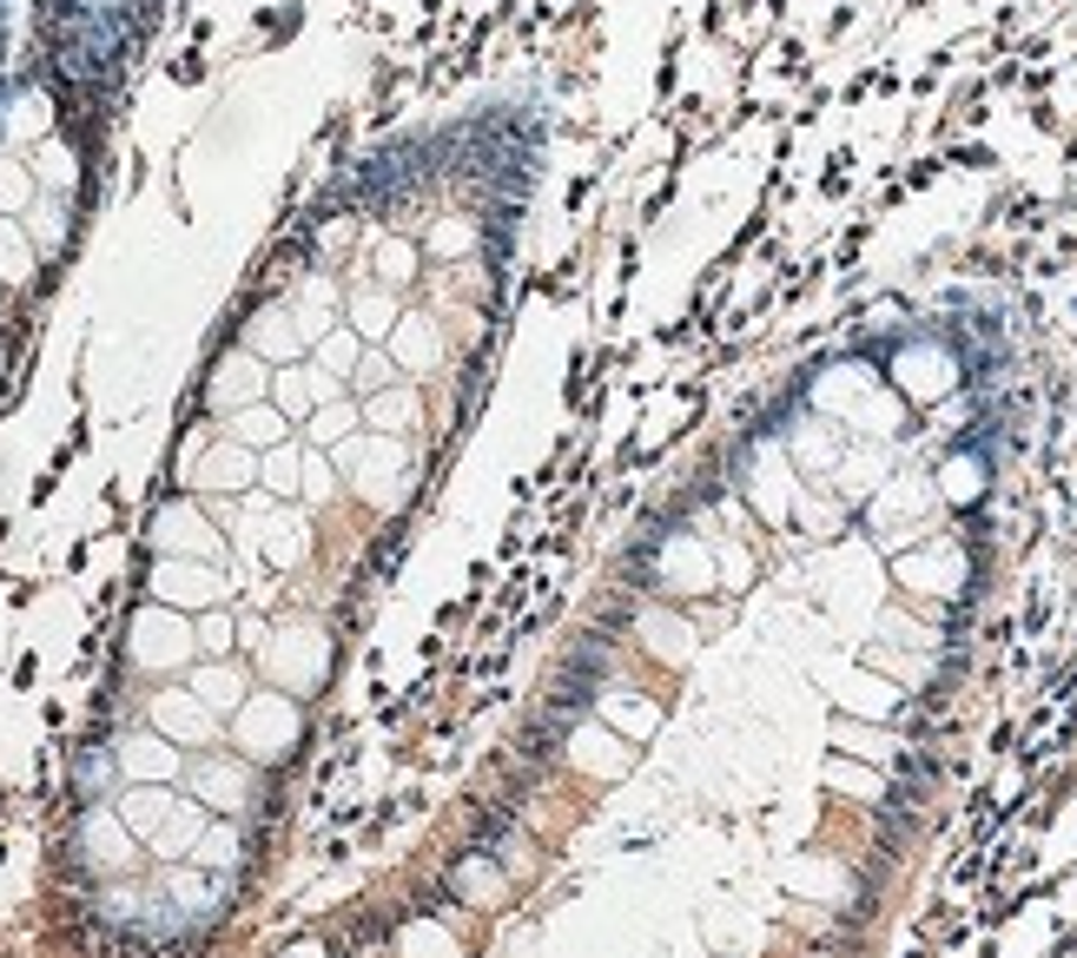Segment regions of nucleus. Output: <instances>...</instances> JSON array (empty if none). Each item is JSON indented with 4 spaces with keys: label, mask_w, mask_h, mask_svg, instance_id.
Listing matches in <instances>:
<instances>
[{
    "label": "nucleus",
    "mask_w": 1077,
    "mask_h": 958,
    "mask_svg": "<svg viewBox=\"0 0 1077 958\" xmlns=\"http://www.w3.org/2000/svg\"><path fill=\"white\" fill-rule=\"evenodd\" d=\"M159 589H165L172 602H212V589H218V582H212V575H198V569H165V575H159Z\"/></svg>",
    "instance_id": "1"
}]
</instances>
